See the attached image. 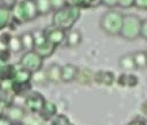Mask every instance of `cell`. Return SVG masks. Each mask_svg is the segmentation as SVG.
Returning a JSON list of instances; mask_svg holds the SVG:
<instances>
[{
	"instance_id": "28",
	"label": "cell",
	"mask_w": 147,
	"mask_h": 125,
	"mask_svg": "<svg viewBox=\"0 0 147 125\" xmlns=\"http://www.w3.org/2000/svg\"><path fill=\"white\" fill-rule=\"evenodd\" d=\"M135 0H118V6L122 9H129L134 6Z\"/></svg>"
},
{
	"instance_id": "12",
	"label": "cell",
	"mask_w": 147,
	"mask_h": 125,
	"mask_svg": "<svg viewBox=\"0 0 147 125\" xmlns=\"http://www.w3.org/2000/svg\"><path fill=\"white\" fill-rule=\"evenodd\" d=\"M78 73V68L71 64H67L61 68V80L63 83H70L76 80Z\"/></svg>"
},
{
	"instance_id": "11",
	"label": "cell",
	"mask_w": 147,
	"mask_h": 125,
	"mask_svg": "<svg viewBox=\"0 0 147 125\" xmlns=\"http://www.w3.org/2000/svg\"><path fill=\"white\" fill-rule=\"evenodd\" d=\"M115 80L114 72L109 71H99L93 74V81L96 84L104 86H113Z\"/></svg>"
},
{
	"instance_id": "2",
	"label": "cell",
	"mask_w": 147,
	"mask_h": 125,
	"mask_svg": "<svg viewBox=\"0 0 147 125\" xmlns=\"http://www.w3.org/2000/svg\"><path fill=\"white\" fill-rule=\"evenodd\" d=\"M11 12V22H14L17 25L30 22L39 16L36 3L33 0L16 1Z\"/></svg>"
},
{
	"instance_id": "3",
	"label": "cell",
	"mask_w": 147,
	"mask_h": 125,
	"mask_svg": "<svg viewBox=\"0 0 147 125\" xmlns=\"http://www.w3.org/2000/svg\"><path fill=\"white\" fill-rule=\"evenodd\" d=\"M123 15L121 11L116 10L107 11L100 18V29L109 36L120 35L122 30Z\"/></svg>"
},
{
	"instance_id": "26",
	"label": "cell",
	"mask_w": 147,
	"mask_h": 125,
	"mask_svg": "<svg viewBox=\"0 0 147 125\" xmlns=\"http://www.w3.org/2000/svg\"><path fill=\"white\" fill-rule=\"evenodd\" d=\"M44 121L39 116V115L26 113L25 118L21 122V125H42Z\"/></svg>"
},
{
	"instance_id": "10",
	"label": "cell",
	"mask_w": 147,
	"mask_h": 125,
	"mask_svg": "<svg viewBox=\"0 0 147 125\" xmlns=\"http://www.w3.org/2000/svg\"><path fill=\"white\" fill-rule=\"evenodd\" d=\"M26 113L28 112L26 111L24 107L11 104L6 107L4 116L6 117L12 124L16 125V124L21 123V122L25 118Z\"/></svg>"
},
{
	"instance_id": "34",
	"label": "cell",
	"mask_w": 147,
	"mask_h": 125,
	"mask_svg": "<svg viewBox=\"0 0 147 125\" xmlns=\"http://www.w3.org/2000/svg\"><path fill=\"white\" fill-rule=\"evenodd\" d=\"M140 112L141 114L147 116V100H145L140 106Z\"/></svg>"
},
{
	"instance_id": "14",
	"label": "cell",
	"mask_w": 147,
	"mask_h": 125,
	"mask_svg": "<svg viewBox=\"0 0 147 125\" xmlns=\"http://www.w3.org/2000/svg\"><path fill=\"white\" fill-rule=\"evenodd\" d=\"M38 115L44 122H50L57 115V107L56 103L46 101L42 111Z\"/></svg>"
},
{
	"instance_id": "13",
	"label": "cell",
	"mask_w": 147,
	"mask_h": 125,
	"mask_svg": "<svg viewBox=\"0 0 147 125\" xmlns=\"http://www.w3.org/2000/svg\"><path fill=\"white\" fill-rule=\"evenodd\" d=\"M61 68L62 66L58 64H51L45 71L47 81L53 83V84L61 83Z\"/></svg>"
},
{
	"instance_id": "32",
	"label": "cell",
	"mask_w": 147,
	"mask_h": 125,
	"mask_svg": "<svg viewBox=\"0 0 147 125\" xmlns=\"http://www.w3.org/2000/svg\"><path fill=\"white\" fill-rule=\"evenodd\" d=\"M140 37L147 41V19L142 20V26H141V32H140Z\"/></svg>"
},
{
	"instance_id": "36",
	"label": "cell",
	"mask_w": 147,
	"mask_h": 125,
	"mask_svg": "<svg viewBox=\"0 0 147 125\" xmlns=\"http://www.w3.org/2000/svg\"><path fill=\"white\" fill-rule=\"evenodd\" d=\"M6 64H7V63H5L3 59L0 58V72H1V70H2V69H3Z\"/></svg>"
},
{
	"instance_id": "29",
	"label": "cell",
	"mask_w": 147,
	"mask_h": 125,
	"mask_svg": "<svg viewBox=\"0 0 147 125\" xmlns=\"http://www.w3.org/2000/svg\"><path fill=\"white\" fill-rule=\"evenodd\" d=\"M50 2H51V6H52V10L56 11L61 8H63L65 4H66V1L65 0H50Z\"/></svg>"
},
{
	"instance_id": "18",
	"label": "cell",
	"mask_w": 147,
	"mask_h": 125,
	"mask_svg": "<svg viewBox=\"0 0 147 125\" xmlns=\"http://www.w3.org/2000/svg\"><path fill=\"white\" fill-rule=\"evenodd\" d=\"M118 64L119 67L123 69V71H134L137 70V67L135 64L134 58H133V54L132 53H128L123 55L118 60Z\"/></svg>"
},
{
	"instance_id": "17",
	"label": "cell",
	"mask_w": 147,
	"mask_h": 125,
	"mask_svg": "<svg viewBox=\"0 0 147 125\" xmlns=\"http://www.w3.org/2000/svg\"><path fill=\"white\" fill-rule=\"evenodd\" d=\"M67 4L76 6L78 9H93L101 5V0H71L66 1Z\"/></svg>"
},
{
	"instance_id": "15",
	"label": "cell",
	"mask_w": 147,
	"mask_h": 125,
	"mask_svg": "<svg viewBox=\"0 0 147 125\" xmlns=\"http://www.w3.org/2000/svg\"><path fill=\"white\" fill-rule=\"evenodd\" d=\"M117 84L122 87L133 88L138 86V78L135 74L123 73L117 78Z\"/></svg>"
},
{
	"instance_id": "23",
	"label": "cell",
	"mask_w": 147,
	"mask_h": 125,
	"mask_svg": "<svg viewBox=\"0 0 147 125\" xmlns=\"http://www.w3.org/2000/svg\"><path fill=\"white\" fill-rule=\"evenodd\" d=\"M76 80L83 85H87L91 81H93V75L88 69L85 68V69H82V70L78 69V73Z\"/></svg>"
},
{
	"instance_id": "37",
	"label": "cell",
	"mask_w": 147,
	"mask_h": 125,
	"mask_svg": "<svg viewBox=\"0 0 147 125\" xmlns=\"http://www.w3.org/2000/svg\"><path fill=\"white\" fill-rule=\"evenodd\" d=\"M42 125H52L51 122H44Z\"/></svg>"
},
{
	"instance_id": "5",
	"label": "cell",
	"mask_w": 147,
	"mask_h": 125,
	"mask_svg": "<svg viewBox=\"0 0 147 125\" xmlns=\"http://www.w3.org/2000/svg\"><path fill=\"white\" fill-rule=\"evenodd\" d=\"M32 76L33 74L22 68H19V70L11 83V90L13 94L17 96H26L32 88Z\"/></svg>"
},
{
	"instance_id": "30",
	"label": "cell",
	"mask_w": 147,
	"mask_h": 125,
	"mask_svg": "<svg viewBox=\"0 0 147 125\" xmlns=\"http://www.w3.org/2000/svg\"><path fill=\"white\" fill-rule=\"evenodd\" d=\"M101 5L113 10L114 8L118 6V0H101Z\"/></svg>"
},
{
	"instance_id": "8",
	"label": "cell",
	"mask_w": 147,
	"mask_h": 125,
	"mask_svg": "<svg viewBox=\"0 0 147 125\" xmlns=\"http://www.w3.org/2000/svg\"><path fill=\"white\" fill-rule=\"evenodd\" d=\"M45 97L39 92H30L25 97L24 107L28 113L38 115L42 111L45 102Z\"/></svg>"
},
{
	"instance_id": "20",
	"label": "cell",
	"mask_w": 147,
	"mask_h": 125,
	"mask_svg": "<svg viewBox=\"0 0 147 125\" xmlns=\"http://www.w3.org/2000/svg\"><path fill=\"white\" fill-rule=\"evenodd\" d=\"M23 50L26 52L33 51L34 48V37L33 32H25L20 35Z\"/></svg>"
},
{
	"instance_id": "39",
	"label": "cell",
	"mask_w": 147,
	"mask_h": 125,
	"mask_svg": "<svg viewBox=\"0 0 147 125\" xmlns=\"http://www.w3.org/2000/svg\"><path fill=\"white\" fill-rule=\"evenodd\" d=\"M145 54H146V57H147V50H145Z\"/></svg>"
},
{
	"instance_id": "40",
	"label": "cell",
	"mask_w": 147,
	"mask_h": 125,
	"mask_svg": "<svg viewBox=\"0 0 147 125\" xmlns=\"http://www.w3.org/2000/svg\"><path fill=\"white\" fill-rule=\"evenodd\" d=\"M16 125H21V124H16Z\"/></svg>"
},
{
	"instance_id": "22",
	"label": "cell",
	"mask_w": 147,
	"mask_h": 125,
	"mask_svg": "<svg viewBox=\"0 0 147 125\" xmlns=\"http://www.w3.org/2000/svg\"><path fill=\"white\" fill-rule=\"evenodd\" d=\"M133 58L135 61L136 67L138 70H144L147 68V57L144 50H137L133 52Z\"/></svg>"
},
{
	"instance_id": "27",
	"label": "cell",
	"mask_w": 147,
	"mask_h": 125,
	"mask_svg": "<svg viewBox=\"0 0 147 125\" xmlns=\"http://www.w3.org/2000/svg\"><path fill=\"white\" fill-rule=\"evenodd\" d=\"M50 122L52 125H74L68 116L63 114H57Z\"/></svg>"
},
{
	"instance_id": "31",
	"label": "cell",
	"mask_w": 147,
	"mask_h": 125,
	"mask_svg": "<svg viewBox=\"0 0 147 125\" xmlns=\"http://www.w3.org/2000/svg\"><path fill=\"white\" fill-rule=\"evenodd\" d=\"M134 6L142 11H147V0H135Z\"/></svg>"
},
{
	"instance_id": "24",
	"label": "cell",
	"mask_w": 147,
	"mask_h": 125,
	"mask_svg": "<svg viewBox=\"0 0 147 125\" xmlns=\"http://www.w3.org/2000/svg\"><path fill=\"white\" fill-rule=\"evenodd\" d=\"M38 10V14L40 15H47L53 11L51 6L50 0H37L35 1Z\"/></svg>"
},
{
	"instance_id": "19",
	"label": "cell",
	"mask_w": 147,
	"mask_h": 125,
	"mask_svg": "<svg viewBox=\"0 0 147 125\" xmlns=\"http://www.w3.org/2000/svg\"><path fill=\"white\" fill-rule=\"evenodd\" d=\"M19 68L15 65L7 64L0 72V82L2 81H11L14 78Z\"/></svg>"
},
{
	"instance_id": "9",
	"label": "cell",
	"mask_w": 147,
	"mask_h": 125,
	"mask_svg": "<svg viewBox=\"0 0 147 125\" xmlns=\"http://www.w3.org/2000/svg\"><path fill=\"white\" fill-rule=\"evenodd\" d=\"M42 34L48 41L56 45L57 47L61 45L66 38V32L60 28H57L53 25L46 26L42 30Z\"/></svg>"
},
{
	"instance_id": "38",
	"label": "cell",
	"mask_w": 147,
	"mask_h": 125,
	"mask_svg": "<svg viewBox=\"0 0 147 125\" xmlns=\"http://www.w3.org/2000/svg\"><path fill=\"white\" fill-rule=\"evenodd\" d=\"M144 125H147V120H144Z\"/></svg>"
},
{
	"instance_id": "1",
	"label": "cell",
	"mask_w": 147,
	"mask_h": 125,
	"mask_svg": "<svg viewBox=\"0 0 147 125\" xmlns=\"http://www.w3.org/2000/svg\"><path fill=\"white\" fill-rule=\"evenodd\" d=\"M80 16H81V10L66 2L63 8L54 11L51 25L65 32L71 31L76 22L79 20Z\"/></svg>"
},
{
	"instance_id": "4",
	"label": "cell",
	"mask_w": 147,
	"mask_h": 125,
	"mask_svg": "<svg viewBox=\"0 0 147 125\" xmlns=\"http://www.w3.org/2000/svg\"><path fill=\"white\" fill-rule=\"evenodd\" d=\"M141 26L142 20L138 15L134 14V13L125 14L123 15V26L120 36L127 41H136L140 37Z\"/></svg>"
},
{
	"instance_id": "33",
	"label": "cell",
	"mask_w": 147,
	"mask_h": 125,
	"mask_svg": "<svg viewBox=\"0 0 147 125\" xmlns=\"http://www.w3.org/2000/svg\"><path fill=\"white\" fill-rule=\"evenodd\" d=\"M127 125H144V120L141 118H136L132 120L130 122H129Z\"/></svg>"
},
{
	"instance_id": "25",
	"label": "cell",
	"mask_w": 147,
	"mask_h": 125,
	"mask_svg": "<svg viewBox=\"0 0 147 125\" xmlns=\"http://www.w3.org/2000/svg\"><path fill=\"white\" fill-rule=\"evenodd\" d=\"M9 50L11 53H20L23 50L22 43H21V40L20 36L17 35H11V38L9 41L8 44Z\"/></svg>"
},
{
	"instance_id": "35",
	"label": "cell",
	"mask_w": 147,
	"mask_h": 125,
	"mask_svg": "<svg viewBox=\"0 0 147 125\" xmlns=\"http://www.w3.org/2000/svg\"><path fill=\"white\" fill-rule=\"evenodd\" d=\"M0 125H14V124H12L6 117L0 116Z\"/></svg>"
},
{
	"instance_id": "21",
	"label": "cell",
	"mask_w": 147,
	"mask_h": 125,
	"mask_svg": "<svg viewBox=\"0 0 147 125\" xmlns=\"http://www.w3.org/2000/svg\"><path fill=\"white\" fill-rule=\"evenodd\" d=\"M11 23V10L0 5V31L6 28Z\"/></svg>"
},
{
	"instance_id": "16",
	"label": "cell",
	"mask_w": 147,
	"mask_h": 125,
	"mask_svg": "<svg viewBox=\"0 0 147 125\" xmlns=\"http://www.w3.org/2000/svg\"><path fill=\"white\" fill-rule=\"evenodd\" d=\"M82 43V34L79 30H71L66 33L65 44L68 48H77Z\"/></svg>"
},
{
	"instance_id": "7",
	"label": "cell",
	"mask_w": 147,
	"mask_h": 125,
	"mask_svg": "<svg viewBox=\"0 0 147 125\" xmlns=\"http://www.w3.org/2000/svg\"><path fill=\"white\" fill-rule=\"evenodd\" d=\"M34 51L36 52L42 58L45 59L54 54V52L57 49V46L50 43L49 41H48L45 37L43 36L42 30V31H36L34 33Z\"/></svg>"
},
{
	"instance_id": "6",
	"label": "cell",
	"mask_w": 147,
	"mask_h": 125,
	"mask_svg": "<svg viewBox=\"0 0 147 125\" xmlns=\"http://www.w3.org/2000/svg\"><path fill=\"white\" fill-rule=\"evenodd\" d=\"M43 60L44 59L42 58L34 50L28 51V52H25L22 55V57L20 60V68L34 74L42 71L43 65Z\"/></svg>"
}]
</instances>
